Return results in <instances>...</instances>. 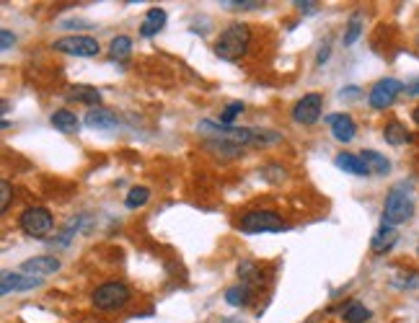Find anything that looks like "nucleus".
<instances>
[{
	"mask_svg": "<svg viewBox=\"0 0 419 323\" xmlns=\"http://www.w3.org/2000/svg\"><path fill=\"white\" fill-rule=\"evenodd\" d=\"M249 41H251V29L246 24H233L217 37L215 41V55L225 62H235L246 55L249 49Z\"/></svg>",
	"mask_w": 419,
	"mask_h": 323,
	"instance_id": "1",
	"label": "nucleus"
},
{
	"mask_svg": "<svg viewBox=\"0 0 419 323\" xmlns=\"http://www.w3.org/2000/svg\"><path fill=\"white\" fill-rule=\"evenodd\" d=\"M414 215V202L407 192L401 189H393L389 196H386V205H383V223L391 228L407 223L409 217Z\"/></svg>",
	"mask_w": 419,
	"mask_h": 323,
	"instance_id": "2",
	"label": "nucleus"
},
{
	"mask_svg": "<svg viewBox=\"0 0 419 323\" xmlns=\"http://www.w3.org/2000/svg\"><path fill=\"white\" fill-rule=\"evenodd\" d=\"M238 228L244 233H280V230H285V223L272 210H251L241 217Z\"/></svg>",
	"mask_w": 419,
	"mask_h": 323,
	"instance_id": "3",
	"label": "nucleus"
},
{
	"mask_svg": "<svg viewBox=\"0 0 419 323\" xmlns=\"http://www.w3.org/2000/svg\"><path fill=\"white\" fill-rule=\"evenodd\" d=\"M197 132H202L207 138L213 140H220V142H233V145H249L253 142V129H246V127H225V124H215L210 119L199 122L197 124Z\"/></svg>",
	"mask_w": 419,
	"mask_h": 323,
	"instance_id": "4",
	"label": "nucleus"
},
{
	"mask_svg": "<svg viewBox=\"0 0 419 323\" xmlns=\"http://www.w3.org/2000/svg\"><path fill=\"white\" fill-rule=\"evenodd\" d=\"M130 287L122 282H107L96 287V293H93V305H96L98 311H117V308H125L130 303Z\"/></svg>",
	"mask_w": 419,
	"mask_h": 323,
	"instance_id": "5",
	"label": "nucleus"
},
{
	"mask_svg": "<svg viewBox=\"0 0 419 323\" xmlns=\"http://www.w3.org/2000/svg\"><path fill=\"white\" fill-rule=\"evenodd\" d=\"M55 220L47 207H29L24 215H21V230L31 238H44L52 230Z\"/></svg>",
	"mask_w": 419,
	"mask_h": 323,
	"instance_id": "6",
	"label": "nucleus"
},
{
	"mask_svg": "<svg viewBox=\"0 0 419 323\" xmlns=\"http://www.w3.org/2000/svg\"><path fill=\"white\" fill-rule=\"evenodd\" d=\"M55 49L65 52V55H75V57H96L101 52L93 37H62V39L55 41Z\"/></svg>",
	"mask_w": 419,
	"mask_h": 323,
	"instance_id": "7",
	"label": "nucleus"
},
{
	"mask_svg": "<svg viewBox=\"0 0 419 323\" xmlns=\"http://www.w3.org/2000/svg\"><path fill=\"white\" fill-rule=\"evenodd\" d=\"M321 109H323V98L321 93H308V96H303L293 109V119L298 124H313V122H319L321 117Z\"/></svg>",
	"mask_w": 419,
	"mask_h": 323,
	"instance_id": "8",
	"label": "nucleus"
},
{
	"mask_svg": "<svg viewBox=\"0 0 419 323\" xmlns=\"http://www.w3.org/2000/svg\"><path fill=\"white\" fill-rule=\"evenodd\" d=\"M401 91H404V86H401L399 80H393V78L378 80L371 91V107L373 109H389L391 104L396 101V96H399Z\"/></svg>",
	"mask_w": 419,
	"mask_h": 323,
	"instance_id": "9",
	"label": "nucleus"
},
{
	"mask_svg": "<svg viewBox=\"0 0 419 323\" xmlns=\"http://www.w3.org/2000/svg\"><path fill=\"white\" fill-rule=\"evenodd\" d=\"M42 284V277H31V275H19V272H6L0 277V293L10 295V293H24V290H34Z\"/></svg>",
	"mask_w": 419,
	"mask_h": 323,
	"instance_id": "10",
	"label": "nucleus"
},
{
	"mask_svg": "<svg viewBox=\"0 0 419 323\" xmlns=\"http://www.w3.org/2000/svg\"><path fill=\"white\" fill-rule=\"evenodd\" d=\"M60 269V259L57 256H34V259H26L21 264V272H26L31 277H47L55 275Z\"/></svg>",
	"mask_w": 419,
	"mask_h": 323,
	"instance_id": "11",
	"label": "nucleus"
},
{
	"mask_svg": "<svg viewBox=\"0 0 419 323\" xmlns=\"http://www.w3.org/2000/svg\"><path fill=\"white\" fill-rule=\"evenodd\" d=\"M326 122L332 124L334 138L339 140V142H352V140H355L357 127H355L350 114H334V117H326Z\"/></svg>",
	"mask_w": 419,
	"mask_h": 323,
	"instance_id": "12",
	"label": "nucleus"
},
{
	"mask_svg": "<svg viewBox=\"0 0 419 323\" xmlns=\"http://www.w3.org/2000/svg\"><path fill=\"white\" fill-rule=\"evenodd\" d=\"M86 124L93 129H107L109 132V129H117L119 119L114 111H109V109H104V107H96L86 114Z\"/></svg>",
	"mask_w": 419,
	"mask_h": 323,
	"instance_id": "13",
	"label": "nucleus"
},
{
	"mask_svg": "<svg viewBox=\"0 0 419 323\" xmlns=\"http://www.w3.org/2000/svg\"><path fill=\"white\" fill-rule=\"evenodd\" d=\"M334 163H337V168H341L344 174H352V176H368L371 174L368 163L360 156H352V153H339L334 158Z\"/></svg>",
	"mask_w": 419,
	"mask_h": 323,
	"instance_id": "14",
	"label": "nucleus"
},
{
	"mask_svg": "<svg viewBox=\"0 0 419 323\" xmlns=\"http://www.w3.org/2000/svg\"><path fill=\"white\" fill-rule=\"evenodd\" d=\"M49 122H52V127L57 129V132H65V135H75L80 129V119L75 117V111H68V109L55 111V114L49 117Z\"/></svg>",
	"mask_w": 419,
	"mask_h": 323,
	"instance_id": "15",
	"label": "nucleus"
},
{
	"mask_svg": "<svg viewBox=\"0 0 419 323\" xmlns=\"http://www.w3.org/2000/svg\"><path fill=\"white\" fill-rule=\"evenodd\" d=\"M396 238H399V235H396V230H393V228H391V225H386V223H383V225H380L378 230H375V235H373L371 248H373V251H375V254H386L389 248H393V243H396Z\"/></svg>",
	"mask_w": 419,
	"mask_h": 323,
	"instance_id": "16",
	"label": "nucleus"
},
{
	"mask_svg": "<svg viewBox=\"0 0 419 323\" xmlns=\"http://www.w3.org/2000/svg\"><path fill=\"white\" fill-rule=\"evenodd\" d=\"M163 24H166V10H163V8H150V10H148L145 21L140 24V34H143V37H156L158 31L163 29Z\"/></svg>",
	"mask_w": 419,
	"mask_h": 323,
	"instance_id": "17",
	"label": "nucleus"
},
{
	"mask_svg": "<svg viewBox=\"0 0 419 323\" xmlns=\"http://www.w3.org/2000/svg\"><path fill=\"white\" fill-rule=\"evenodd\" d=\"M68 98L80 101V104H88V107H93V109L101 104V93H98V89H93V86H73Z\"/></svg>",
	"mask_w": 419,
	"mask_h": 323,
	"instance_id": "18",
	"label": "nucleus"
},
{
	"mask_svg": "<svg viewBox=\"0 0 419 323\" xmlns=\"http://www.w3.org/2000/svg\"><path fill=\"white\" fill-rule=\"evenodd\" d=\"M362 160L368 163V168H371V174H378V176H386L391 171V163L389 158H383L380 153H375V150H362Z\"/></svg>",
	"mask_w": 419,
	"mask_h": 323,
	"instance_id": "19",
	"label": "nucleus"
},
{
	"mask_svg": "<svg viewBox=\"0 0 419 323\" xmlns=\"http://www.w3.org/2000/svg\"><path fill=\"white\" fill-rule=\"evenodd\" d=\"M238 277H241V284H246V287L262 282V272H259V266L253 261H241L238 264Z\"/></svg>",
	"mask_w": 419,
	"mask_h": 323,
	"instance_id": "20",
	"label": "nucleus"
},
{
	"mask_svg": "<svg viewBox=\"0 0 419 323\" xmlns=\"http://www.w3.org/2000/svg\"><path fill=\"white\" fill-rule=\"evenodd\" d=\"M249 295H251V287H246V284H235V287H228V290H225V303L238 308V305L249 303Z\"/></svg>",
	"mask_w": 419,
	"mask_h": 323,
	"instance_id": "21",
	"label": "nucleus"
},
{
	"mask_svg": "<svg viewBox=\"0 0 419 323\" xmlns=\"http://www.w3.org/2000/svg\"><path fill=\"white\" fill-rule=\"evenodd\" d=\"M386 142H391V145H404V142H409V132L401 127L399 122H391V124H386Z\"/></svg>",
	"mask_w": 419,
	"mask_h": 323,
	"instance_id": "22",
	"label": "nucleus"
},
{
	"mask_svg": "<svg viewBox=\"0 0 419 323\" xmlns=\"http://www.w3.org/2000/svg\"><path fill=\"white\" fill-rule=\"evenodd\" d=\"M368 318H371V311L362 303H350L344 311V321L347 323H365Z\"/></svg>",
	"mask_w": 419,
	"mask_h": 323,
	"instance_id": "23",
	"label": "nucleus"
},
{
	"mask_svg": "<svg viewBox=\"0 0 419 323\" xmlns=\"http://www.w3.org/2000/svg\"><path fill=\"white\" fill-rule=\"evenodd\" d=\"M150 199V192H148L145 186H135V189H130V194H127L125 205L130 210H137V207H143Z\"/></svg>",
	"mask_w": 419,
	"mask_h": 323,
	"instance_id": "24",
	"label": "nucleus"
},
{
	"mask_svg": "<svg viewBox=\"0 0 419 323\" xmlns=\"http://www.w3.org/2000/svg\"><path fill=\"white\" fill-rule=\"evenodd\" d=\"M112 57L114 59H125L130 57V49H132V39L130 37H114L112 39Z\"/></svg>",
	"mask_w": 419,
	"mask_h": 323,
	"instance_id": "25",
	"label": "nucleus"
},
{
	"mask_svg": "<svg viewBox=\"0 0 419 323\" xmlns=\"http://www.w3.org/2000/svg\"><path fill=\"white\" fill-rule=\"evenodd\" d=\"M207 150H215V153H225L228 158H238V156H244L241 153V147L233 145V142H220V140H207Z\"/></svg>",
	"mask_w": 419,
	"mask_h": 323,
	"instance_id": "26",
	"label": "nucleus"
},
{
	"mask_svg": "<svg viewBox=\"0 0 419 323\" xmlns=\"http://www.w3.org/2000/svg\"><path fill=\"white\" fill-rule=\"evenodd\" d=\"M238 114H244V104H241V101L228 104V107L223 109V114H220V124H225V127H233V119L238 117Z\"/></svg>",
	"mask_w": 419,
	"mask_h": 323,
	"instance_id": "27",
	"label": "nucleus"
},
{
	"mask_svg": "<svg viewBox=\"0 0 419 323\" xmlns=\"http://www.w3.org/2000/svg\"><path fill=\"white\" fill-rule=\"evenodd\" d=\"M362 34V19L360 16H352L350 19V26H347V31H344V44H347V47H350V44H355V41H357V37H360Z\"/></svg>",
	"mask_w": 419,
	"mask_h": 323,
	"instance_id": "28",
	"label": "nucleus"
},
{
	"mask_svg": "<svg viewBox=\"0 0 419 323\" xmlns=\"http://www.w3.org/2000/svg\"><path fill=\"white\" fill-rule=\"evenodd\" d=\"M259 174H262V176L267 178V181H274V184H277V181H283V178H285V168H280V166H267V168H262Z\"/></svg>",
	"mask_w": 419,
	"mask_h": 323,
	"instance_id": "29",
	"label": "nucleus"
},
{
	"mask_svg": "<svg viewBox=\"0 0 419 323\" xmlns=\"http://www.w3.org/2000/svg\"><path fill=\"white\" fill-rule=\"evenodd\" d=\"M223 6L231 10H251V8H262L264 3H259V0H241V3H223Z\"/></svg>",
	"mask_w": 419,
	"mask_h": 323,
	"instance_id": "30",
	"label": "nucleus"
},
{
	"mask_svg": "<svg viewBox=\"0 0 419 323\" xmlns=\"http://www.w3.org/2000/svg\"><path fill=\"white\" fill-rule=\"evenodd\" d=\"M0 194H3V199H0V210L6 212L10 205V196H13V186H10V181H0Z\"/></svg>",
	"mask_w": 419,
	"mask_h": 323,
	"instance_id": "31",
	"label": "nucleus"
},
{
	"mask_svg": "<svg viewBox=\"0 0 419 323\" xmlns=\"http://www.w3.org/2000/svg\"><path fill=\"white\" fill-rule=\"evenodd\" d=\"M13 41H16V37H13L8 29L0 31V49H3V52H8V49L13 47Z\"/></svg>",
	"mask_w": 419,
	"mask_h": 323,
	"instance_id": "32",
	"label": "nucleus"
},
{
	"mask_svg": "<svg viewBox=\"0 0 419 323\" xmlns=\"http://www.w3.org/2000/svg\"><path fill=\"white\" fill-rule=\"evenodd\" d=\"M303 13H316V3H295Z\"/></svg>",
	"mask_w": 419,
	"mask_h": 323,
	"instance_id": "33",
	"label": "nucleus"
},
{
	"mask_svg": "<svg viewBox=\"0 0 419 323\" xmlns=\"http://www.w3.org/2000/svg\"><path fill=\"white\" fill-rule=\"evenodd\" d=\"M407 93H411V96H419V78L411 80L409 86H407Z\"/></svg>",
	"mask_w": 419,
	"mask_h": 323,
	"instance_id": "34",
	"label": "nucleus"
},
{
	"mask_svg": "<svg viewBox=\"0 0 419 323\" xmlns=\"http://www.w3.org/2000/svg\"><path fill=\"white\" fill-rule=\"evenodd\" d=\"M326 57H329V41H326V44H323V47H321V52H319V59H316V62L321 65V62H323V59H326Z\"/></svg>",
	"mask_w": 419,
	"mask_h": 323,
	"instance_id": "35",
	"label": "nucleus"
},
{
	"mask_svg": "<svg viewBox=\"0 0 419 323\" xmlns=\"http://www.w3.org/2000/svg\"><path fill=\"white\" fill-rule=\"evenodd\" d=\"M414 122H417V124H419V107L414 109Z\"/></svg>",
	"mask_w": 419,
	"mask_h": 323,
	"instance_id": "36",
	"label": "nucleus"
},
{
	"mask_svg": "<svg viewBox=\"0 0 419 323\" xmlns=\"http://www.w3.org/2000/svg\"><path fill=\"white\" fill-rule=\"evenodd\" d=\"M223 323H241V321H235V318H225Z\"/></svg>",
	"mask_w": 419,
	"mask_h": 323,
	"instance_id": "37",
	"label": "nucleus"
}]
</instances>
